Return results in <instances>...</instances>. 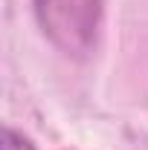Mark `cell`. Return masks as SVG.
I'll use <instances>...</instances> for the list:
<instances>
[{
  "mask_svg": "<svg viewBox=\"0 0 148 150\" xmlns=\"http://www.w3.org/2000/svg\"><path fill=\"white\" fill-rule=\"evenodd\" d=\"M44 35L67 55H87L96 40L102 0H35Z\"/></svg>",
  "mask_w": 148,
  "mask_h": 150,
  "instance_id": "1",
  "label": "cell"
},
{
  "mask_svg": "<svg viewBox=\"0 0 148 150\" xmlns=\"http://www.w3.org/2000/svg\"><path fill=\"white\" fill-rule=\"evenodd\" d=\"M3 150H35V144L23 136V133L12 130V127H3Z\"/></svg>",
  "mask_w": 148,
  "mask_h": 150,
  "instance_id": "2",
  "label": "cell"
}]
</instances>
